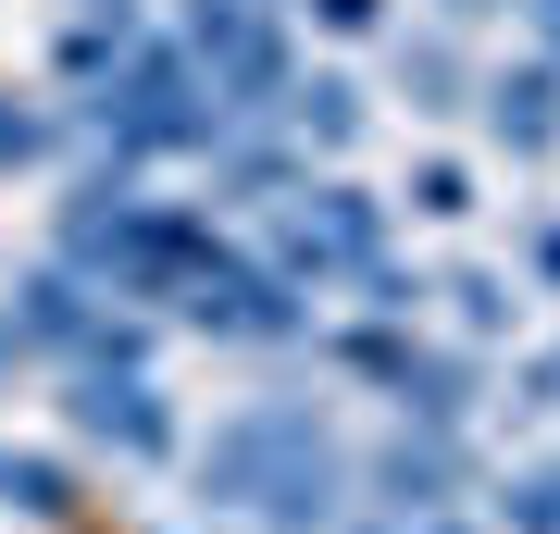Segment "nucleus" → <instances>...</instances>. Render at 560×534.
<instances>
[{"mask_svg":"<svg viewBox=\"0 0 560 534\" xmlns=\"http://www.w3.org/2000/svg\"><path fill=\"white\" fill-rule=\"evenodd\" d=\"M13 360H25V336H13V311H0V385H13Z\"/></svg>","mask_w":560,"mask_h":534,"instance_id":"nucleus-23","label":"nucleus"},{"mask_svg":"<svg viewBox=\"0 0 560 534\" xmlns=\"http://www.w3.org/2000/svg\"><path fill=\"white\" fill-rule=\"evenodd\" d=\"M423 298H448V311H460V336H511V323H523L511 261H448V286H423Z\"/></svg>","mask_w":560,"mask_h":534,"instance_id":"nucleus-15","label":"nucleus"},{"mask_svg":"<svg viewBox=\"0 0 560 534\" xmlns=\"http://www.w3.org/2000/svg\"><path fill=\"white\" fill-rule=\"evenodd\" d=\"M175 62L212 87V112L224 124H261L287 99V75H300V50H287V13L275 0H175Z\"/></svg>","mask_w":560,"mask_h":534,"instance_id":"nucleus-5","label":"nucleus"},{"mask_svg":"<svg viewBox=\"0 0 560 534\" xmlns=\"http://www.w3.org/2000/svg\"><path fill=\"white\" fill-rule=\"evenodd\" d=\"M486 534H560V448L511 460V473L486 485Z\"/></svg>","mask_w":560,"mask_h":534,"instance_id":"nucleus-14","label":"nucleus"},{"mask_svg":"<svg viewBox=\"0 0 560 534\" xmlns=\"http://www.w3.org/2000/svg\"><path fill=\"white\" fill-rule=\"evenodd\" d=\"M13 336L50 348L62 373H150V323L125 311V298H101L88 274H62V261H38V274L13 286Z\"/></svg>","mask_w":560,"mask_h":534,"instance_id":"nucleus-7","label":"nucleus"},{"mask_svg":"<svg viewBox=\"0 0 560 534\" xmlns=\"http://www.w3.org/2000/svg\"><path fill=\"white\" fill-rule=\"evenodd\" d=\"M399 199H411L423 224H474V162H460V150H423Z\"/></svg>","mask_w":560,"mask_h":534,"instance_id":"nucleus-16","label":"nucleus"},{"mask_svg":"<svg viewBox=\"0 0 560 534\" xmlns=\"http://www.w3.org/2000/svg\"><path fill=\"white\" fill-rule=\"evenodd\" d=\"M486 13H499V0H436V25H486Z\"/></svg>","mask_w":560,"mask_h":534,"instance_id":"nucleus-22","label":"nucleus"},{"mask_svg":"<svg viewBox=\"0 0 560 534\" xmlns=\"http://www.w3.org/2000/svg\"><path fill=\"white\" fill-rule=\"evenodd\" d=\"M300 13L324 25V38H386V25H399L386 0H300Z\"/></svg>","mask_w":560,"mask_h":534,"instance_id":"nucleus-17","label":"nucleus"},{"mask_svg":"<svg viewBox=\"0 0 560 534\" xmlns=\"http://www.w3.org/2000/svg\"><path fill=\"white\" fill-rule=\"evenodd\" d=\"M287 187H312L300 150H261V138H224V150H212V199H237V212H275Z\"/></svg>","mask_w":560,"mask_h":534,"instance_id":"nucleus-13","label":"nucleus"},{"mask_svg":"<svg viewBox=\"0 0 560 534\" xmlns=\"http://www.w3.org/2000/svg\"><path fill=\"white\" fill-rule=\"evenodd\" d=\"M312 348L337 360L349 385H374L399 423H460V411H474V385H486V373H474V348L423 336V323H374V311H361V323H324Z\"/></svg>","mask_w":560,"mask_h":534,"instance_id":"nucleus-6","label":"nucleus"},{"mask_svg":"<svg viewBox=\"0 0 560 534\" xmlns=\"http://www.w3.org/2000/svg\"><path fill=\"white\" fill-rule=\"evenodd\" d=\"M511 286H523V298H536V286L560 298V224H523V261H511Z\"/></svg>","mask_w":560,"mask_h":534,"instance_id":"nucleus-18","label":"nucleus"},{"mask_svg":"<svg viewBox=\"0 0 560 534\" xmlns=\"http://www.w3.org/2000/svg\"><path fill=\"white\" fill-rule=\"evenodd\" d=\"M361 510L374 522H436V510H460V497L486 485V460H474V436L460 423H399L386 448H361Z\"/></svg>","mask_w":560,"mask_h":534,"instance_id":"nucleus-8","label":"nucleus"},{"mask_svg":"<svg viewBox=\"0 0 560 534\" xmlns=\"http://www.w3.org/2000/svg\"><path fill=\"white\" fill-rule=\"evenodd\" d=\"M523 25H536V62H560V0H523Z\"/></svg>","mask_w":560,"mask_h":534,"instance_id":"nucleus-21","label":"nucleus"},{"mask_svg":"<svg viewBox=\"0 0 560 534\" xmlns=\"http://www.w3.org/2000/svg\"><path fill=\"white\" fill-rule=\"evenodd\" d=\"M38 150H50V124H38V112H0V162H38Z\"/></svg>","mask_w":560,"mask_h":534,"instance_id":"nucleus-20","label":"nucleus"},{"mask_svg":"<svg viewBox=\"0 0 560 534\" xmlns=\"http://www.w3.org/2000/svg\"><path fill=\"white\" fill-rule=\"evenodd\" d=\"M474 124H486V150L499 162H560V62H486L474 75Z\"/></svg>","mask_w":560,"mask_h":534,"instance_id":"nucleus-10","label":"nucleus"},{"mask_svg":"<svg viewBox=\"0 0 560 534\" xmlns=\"http://www.w3.org/2000/svg\"><path fill=\"white\" fill-rule=\"evenodd\" d=\"M62 274H88L101 298L125 311H175L200 323V336H237V348H300L312 336V298L275 274L261 249H237L212 212H187V199H150L138 175H88L62 199Z\"/></svg>","mask_w":560,"mask_h":534,"instance_id":"nucleus-1","label":"nucleus"},{"mask_svg":"<svg viewBox=\"0 0 560 534\" xmlns=\"http://www.w3.org/2000/svg\"><path fill=\"white\" fill-rule=\"evenodd\" d=\"M349 473H361V448L312 411V397H237V411L187 448L200 510H237V522H261V534H337V522L361 510Z\"/></svg>","mask_w":560,"mask_h":534,"instance_id":"nucleus-2","label":"nucleus"},{"mask_svg":"<svg viewBox=\"0 0 560 534\" xmlns=\"http://www.w3.org/2000/svg\"><path fill=\"white\" fill-rule=\"evenodd\" d=\"M337 534H411V522H374V510H349V522H337Z\"/></svg>","mask_w":560,"mask_h":534,"instance_id":"nucleus-24","label":"nucleus"},{"mask_svg":"<svg viewBox=\"0 0 560 534\" xmlns=\"http://www.w3.org/2000/svg\"><path fill=\"white\" fill-rule=\"evenodd\" d=\"M275 124H287V150H324V162H337V150H361V124H374V99H361L349 75H287V99H275Z\"/></svg>","mask_w":560,"mask_h":534,"instance_id":"nucleus-12","label":"nucleus"},{"mask_svg":"<svg viewBox=\"0 0 560 534\" xmlns=\"http://www.w3.org/2000/svg\"><path fill=\"white\" fill-rule=\"evenodd\" d=\"M511 385H523V411H560V336H548L536 360H523V373H511Z\"/></svg>","mask_w":560,"mask_h":534,"instance_id":"nucleus-19","label":"nucleus"},{"mask_svg":"<svg viewBox=\"0 0 560 534\" xmlns=\"http://www.w3.org/2000/svg\"><path fill=\"white\" fill-rule=\"evenodd\" d=\"M75 124L113 150V175H138V162H212L224 138H237V124L212 112V87L175 62V38H138L113 75H88Z\"/></svg>","mask_w":560,"mask_h":534,"instance_id":"nucleus-3","label":"nucleus"},{"mask_svg":"<svg viewBox=\"0 0 560 534\" xmlns=\"http://www.w3.org/2000/svg\"><path fill=\"white\" fill-rule=\"evenodd\" d=\"M261 237H275L261 261H275V274L300 286V298H337V286L361 298V286L386 274V261H399V249H386V199H374V187H349V175L287 187L275 212H261Z\"/></svg>","mask_w":560,"mask_h":534,"instance_id":"nucleus-4","label":"nucleus"},{"mask_svg":"<svg viewBox=\"0 0 560 534\" xmlns=\"http://www.w3.org/2000/svg\"><path fill=\"white\" fill-rule=\"evenodd\" d=\"M62 411H75V436H88V448L138 460V473L187 460V423H175V397H162L150 373H62Z\"/></svg>","mask_w":560,"mask_h":534,"instance_id":"nucleus-9","label":"nucleus"},{"mask_svg":"<svg viewBox=\"0 0 560 534\" xmlns=\"http://www.w3.org/2000/svg\"><path fill=\"white\" fill-rule=\"evenodd\" d=\"M386 62H399V99H411V112H474V75H486V62L460 50V25H386Z\"/></svg>","mask_w":560,"mask_h":534,"instance_id":"nucleus-11","label":"nucleus"}]
</instances>
